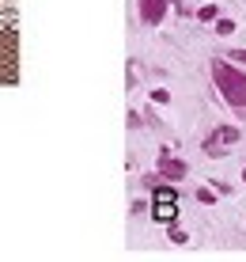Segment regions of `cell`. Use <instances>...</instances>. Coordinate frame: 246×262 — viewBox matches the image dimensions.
Returning a JSON list of instances; mask_svg holds the SVG:
<instances>
[{
	"label": "cell",
	"mask_w": 246,
	"mask_h": 262,
	"mask_svg": "<svg viewBox=\"0 0 246 262\" xmlns=\"http://www.w3.org/2000/svg\"><path fill=\"white\" fill-rule=\"evenodd\" d=\"M212 80H216L220 95H224L231 106H246V72L231 69L227 61L216 57V61H212Z\"/></svg>",
	"instance_id": "6da1fadb"
},
{
	"label": "cell",
	"mask_w": 246,
	"mask_h": 262,
	"mask_svg": "<svg viewBox=\"0 0 246 262\" xmlns=\"http://www.w3.org/2000/svg\"><path fill=\"white\" fill-rule=\"evenodd\" d=\"M235 141H239V129H235V125H220V129L205 141V156H212V160L227 156V144H235Z\"/></svg>",
	"instance_id": "7a4b0ae2"
},
{
	"label": "cell",
	"mask_w": 246,
	"mask_h": 262,
	"mask_svg": "<svg viewBox=\"0 0 246 262\" xmlns=\"http://www.w3.org/2000/svg\"><path fill=\"white\" fill-rule=\"evenodd\" d=\"M175 198H178V190L175 186H156V205H152V216H156V221H175Z\"/></svg>",
	"instance_id": "3957f363"
},
{
	"label": "cell",
	"mask_w": 246,
	"mask_h": 262,
	"mask_svg": "<svg viewBox=\"0 0 246 262\" xmlns=\"http://www.w3.org/2000/svg\"><path fill=\"white\" fill-rule=\"evenodd\" d=\"M163 15H167V0H140V19L156 27Z\"/></svg>",
	"instance_id": "277c9868"
},
{
	"label": "cell",
	"mask_w": 246,
	"mask_h": 262,
	"mask_svg": "<svg viewBox=\"0 0 246 262\" xmlns=\"http://www.w3.org/2000/svg\"><path fill=\"white\" fill-rule=\"evenodd\" d=\"M159 171L167 179H186V164H182V160H170V156H159Z\"/></svg>",
	"instance_id": "5b68a950"
},
{
	"label": "cell",
	"mask_w": 246,
	"mask_h": 262,
	"mask_svg": "<svg viewBox=\"0 0 246 262\" xmlns=\"http://www.w3.org/2000/svg\"><path fill=\"white\" fill-rule=\"evenodd\" d=\"M197 19H201V23H216V19H220L216 4H205V8H197Z\"/></svg>",
	"instance_id": "8992f818"
},
{
	"label": "cell",
	"mask_w": 246,
	"mask_h": 262,
	"mask_svg": "<svg viewBox=\"0 0 246 262\" xmlns=\"http://www.w3.org/2000/svg\"><path fill=\"white\" fill-rule=\"evenodd\" d=\"M216 34H224V38L235 34V19H224V15H220V19H216Z\"/></svg>",
	"instance_id": "52a82bcc"
},
{
	"label": "cell",
	"mask_w": 246,
	"mask_h": 262,
	"mask_svg": "<svg viewBox=\"0 0 246 262\" xmlns=\"http://www.w3.org/2000/svg\"><path fill=\"white\" fill-rule=\"evenodd\" d=\"M197 202H205V205H212V202H216V194H212V190H205V186H201V190H197Z\"/></svg>",
	"instance_id": "ba28073f"
},
{
	"label": "cell",
	"mask_w": 246,
	"mask_h": 262,
	"mask_svg": "<svg viewBox=\"0 0 246 262\" xmlns=\"http://www.w3.org/2000/svg\"><path fill=\"white\" fill-rule=\"evenodd\" d=\"M170 243H186V232H182V228H170Z\"/></svg>",
	"instance_id": "9c48e42d"
},
{
	"label": "cell",
	"mask_w": 246,
	"mask_h": 262,
	"mask_svg": "<svg viewBox=\"0 0 246 262\" xmlns=\"http://www.w3.org/2000/svg\"><path fill=\"white\" fill-rule=\"evenodd\" d=\"M235 61H246V50H239V53H235Z\"/></svg>",
	"instance_id": "30bf717a"
},
{
	"label": "cell",
	"mask_w": 246,
	"mask_h": 262,
	"mask_svg": "<svg viewBox=\"0 0 246 262\" xmlns=\"http://www.w3.org/2000/svg\"><path fill=\"white\" fill-rule=\"evenodd\" d=\"M242 183H246V167H242Z\"/></svg>",
	"instance_id": "8fae6325"
}]
</instances>
